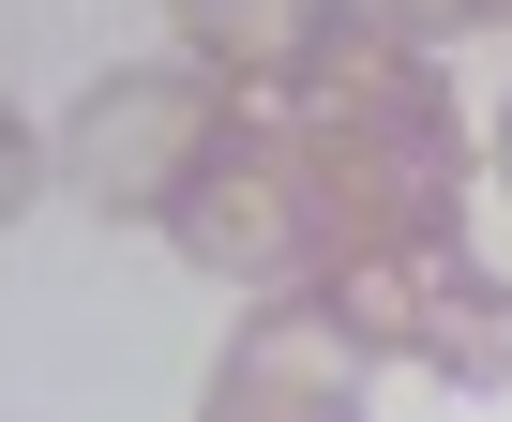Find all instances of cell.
<instances>
[{
	"label": "cell",
	"instance_id": "5b68a950",
	"mask_svg": "<svg viewBox=\"0 0 512 422\" xmlns=\"http://www.w3.org/2000/svg\"><path fill=\"white\" fill-rule=\"evenodd\" d=\"M166 31L196 76L226 91H302L332 46H347V0H166Z\"/></svg>",
	"mask_w": 512,
	"mask_h": 422
},
{
	"label": "cell",
	"instance_id": "9c48e42d",
	"mask_svg": "<svg viewBox=\"0 0 512 422\" xmlns=\"http://www.w3.org/2000/svg\"><path fill=\"white\" fill-rule=\"evenodd\" d=\"M497 16H512V0H497Z\"/></svg>",
	"mask_w": 512,
	"mask_h": 422
},
{
	"label": "cell",
	"instance_id": "7a4b0ae2",
	"mask_svg": "<svg viewBox=\"0 0 512 422\" xmlns=\"http://www.w3.org/2000/svg\"><path fill=\"white\" fill-rule=\"evenodd\" d=\"M166 242H181L196 272H226V287H317V272H332V227H317L302 136L256 121V106H226V136H211V151L181 166V196H166Z\"/></svg>",
	"mask_w": 512,
	"mask_h": 422
},
{
	"label": "cell",
	"instance_id": "277c9868",
	"mask_svg": "<svg viewBox=\"0 0 512 422\" xmlns=\"http://www.w3.org/2000/svg\"><path fill=\"white\" fill-rule=\"evenodd\" d=\"M362 377L377 362L347 347V317L317 287H256V317L211 362V422H332V407H362Z\"/></svg>",
	"mask_w": 512,
	"mask_h": 422
},
{
	"label": "cell",
	"instance_id": "8992f818",
	"mask_svg": "<svg viewBox=\"0 0 512 422\" xmlns=\"http://www.w3.org/2000/svg\"><path fill=\"white\" fill-rule=\"evenodd\" d=\"M362 16L392 46H467V31H497V0H362Z\"/></svg>",
	"mask_w": 512,
	"mask_h": 422
},
{
	"label": "cell",
	"instance_id": "6da1fadb",
	"mask_svg": "<svg viewBox=\"0 0 512 422\" xmlns=\"http://www.w3.org/2000/svg\"><path fill=\"white\" fill-rule=\"evenodd\" d=\"M287 136L317 166V227L332 257H422L467 242V121L437 91L422 46H392L377 16H347V46L287 91Z\"/></svg>",
	"mask_w": 512,
	"mask_h": 422
},
{
	"label": "cell",
	"instance_id": "ba28073f",
	"mask_svg": "<svg viewBox=\"0 0 512 422\" xmlns=\"http://www.w3.org/2000/svg\"><path fill=\"white\" fill-rule=\"evenodd\" d=\"M482 166H497V196H512V91H497V136H482Z\"/></svg>",
	"mask_w": 512,
	"mask_h": 422
},
{
	"label": "cell",
	"instance_id": "3957f363",
	"mask_svg": "<svg viewBox=\"0 0 512 422\" xmlns=\"http://www.w3.org/2000/svg\"><path fill=\"white\" fill-rule=\"evenodd\" d=\"M226 76H196V61H136V76H91L76 91V121H61V151H46V181L61 196H91L106 227H166V196H181V166L226 136Z\"/></svg>",
	"mask_w": 512,
	"mask_h": 422
},
{
	"label": "cell",
	"instance_id": "52a82bcc",
	"mask_svg": "<svg viewBox=\"0 0 512 422\" xmlns=\"http://www.w3.org/2000/svg\"><path fill=\"white\" fill-rule=\"evenodd\" d=\"M31 196H46V136H31L16 106H0V227H16V211H31Z\"/></svg>",
	"mask_w": 512,
	"mask_h": 422
}]
</instances>
